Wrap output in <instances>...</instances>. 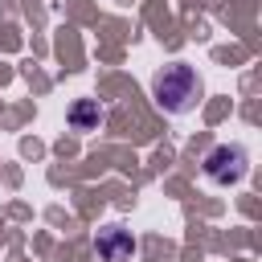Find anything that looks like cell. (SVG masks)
Instances as JSON below:
<instances>
[{
	"instance_id": "obj_1",
	"label": "cell",
	"mask_w": 262,
	"mask_h": 262,
	"mask_svg": "<svg viewBox=\"0 0 262 262\" xmlns=\"http://www.w3.org/2000/svg\"><path fill=\"white\" fill-rule=\"evenodd\" d=\"M151 98L164 115H188L201 98H205V82L192 66L184 61H168L151 74Z\"/></svg>"
},
{
	"instance_id": "obj_2",
	"label": "cell",
	"mask_w": 262,
	"mask_h": 262,
	"mask_svg": "<svg viewBox=\"0 0 262 262\" xmlns=\"http://www.w3.org/2000/svg\"><path fill=\"white\" fill-rule=\"evenodd\" d=\"M201 172H205L209 184L233 188V184H242L246 172H250V151H246L242 143H217V147L201 160Z\"/></svg>"
},
{
	"instance_id": "obj_3",
	"label": "cell",
	"mask_w": 262,
	"mask_h": 262,
	"mask_svg": "<svg viewBox=\"0 0 262 262\" xmlns=\"http://www.w3.org/2000/svg\"><path fill=\"white\" fill-rule=\"evenodd\" d=\"M94 254H98L102 262H131V258H135V237H131L127 229H119V225H106V229H98V237H94Z\"/></svg>"
},
{
	"instance_id": "obj_4",
	"label": "cell",
	"mask_w": 262,
	"mask_h": 262,
	"mask_svg": "<svg viewBox=\"0 0 262 262\" xmlns=\"http://www.w3.org/2000/svg\"><path fill=\"white\" fill-rule=\"evenodd\" d=\"M98 123H102V106L94 98H82V102L70 106V127L74 131H98Z\"/></svg>"
}]
</instances>
